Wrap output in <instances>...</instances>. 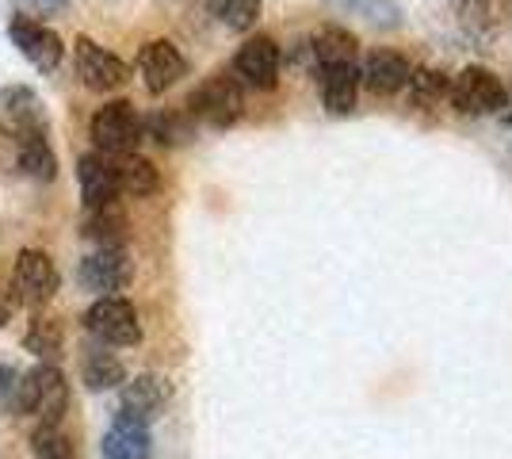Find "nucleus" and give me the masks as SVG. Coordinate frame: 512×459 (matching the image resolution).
Returning <instances> with one entry per match:
<instances>
[{
	"label": "nucleus",
	"mask_w": 512,
	"mask_h": 459,
	"mask_svg": "<svg viewBox=\"0 0 512 459\" xmlns=\"http://www.w3.org/2000/svg\"><path fill=\"white\" fill-rule=\"evenodd\" d=\"M69 406V383L58 364H39L27 375H20V394H16V410L35 417L39 425H58Z\"/></svg>",
	"instance_id": "obj_1"
},
{
	"label": "nucleus",
	"mask_w": 512,
	"mask_h": 459,
	"mask_svg": "<svg viewBox=\"0 0 512 459\" xmlns=\"http://www.w3.org/2000/svg\"><path fill=\"white\" fill-rule=\"evenodd\" d=\"M146 138V119L130 100H111L92 115V146L104 157H127L138 153V142Z\"/></svg>",
	"instance_id": "obj_2"
},
{
	"label": "nucleus",
	"mask_w": 512,
	"mask_h": 459,
	"mask_svg": "<svg viewBox=\"0 0 512 459\" xmlns=\"http://www.w3.org/2000/svg\"><path fill=\"white\" fill-rule=\"evenodd\" d=\"M188 115L192 119H203L207 127H234L237 119H241V111H245V88L237 81L234 73H211L203 85L195 88L192 96H188Z\"/></svg>",
	"instance_id": "obj_3"
},
{
	"label": "nucleus",
	"mask_w": 512,
	"mask_h": 459,
	"mask_svg": "<svg viewBox=\"0 0 512 459\" xmlns=\"http://www.w3.org/2000/svg\"><path fill=\"white\" fill-rule=\"evenodd\" d=\"M451 104L463 115H501L509 104V88L493 69L463 66L451 77Z\"/></svg>",
	"instance_id": "obj_4"
},
{
	"label": "nucleus",
	"mask_w": 512,
	"mask_h": 459,
	"mask_svg": "<svg viewBox=\"0 0 512 459\" xmlns=\"http://www.w3.org/2000/svg\"><path fill=\"white\" fill-rule=\"evenodd\" d=\"M85 329L100 341V345H115V349H130L142 341V322L138 310L123 295H104L85 310Z\"/></svg>",
	"instance_id": "obj_5"
},
{
	"label": "nucleus",
	"mask_w": 512,
	"mask_h": 459,
	"mask_svg": "<svg viewBox=\"0 0 512 459\" xmlns=\"http://www.w3.org/2000/svg\"><path fill=\"white\" fill-rule=\"evenodd\" d=\"M279 66H283V54H279L276 39L272 35H249L245 43L237 46L230 73H234L241 85L268 92V88L279 85Z\"/></svg>",
	"instance_id": "obj_6"
},
{
	"label": "nucleus",
	"mask_w": 512,
	"mask_h": 459,
	"mask_svg": "<svg viewBox=\"0 0 512 459\" xmlns=\"http://www.w3.org/2000/svg\"><path fill=\"white\" fill-rule=\"evenodd\" d=\"M73 66H77V77H81L92 92H115V88H123L130 81L127 62H123L119 54H111L107 46L92 43L88 35H81L77 46H73Z\"/></svg>",
	"instance_id": "obj_7"
},
{
	"label": "nucleus",
	"mask_w": 512,
	"mask_h": 459,
	"mask_svg": "<svg viewBox=\"0 0 512 459\" xmlns=\"http://www.w3.org/2000/svg\"><path fill=\"white\" fill-rule=\"evenodd\" d=\"M0 131L8 138H31V134H46V104L35 88L8 85L0 88Z\"/></svg>",
	"instance_id": "obj_8"
},
{
	"label": "nucleus",
	"mask_w": 512,
	"mask_h": 459,
	"mask_svg": "<svg viewBox=\"0 0 512 459\" xmlns=\"http://www.w3.org/2000/svg\"><path fill=\"white\" fill-rule=\"evenodd\" d=\"M12 287L20 295V303H27L31 310L46 306L58 295V268L50 261V253L43 249H23L12 268Z\"/></svg>",
	"instance_id": "obj_9"
},
{
	"label": "nucleus",
	"mask_w": 512,
	"mask_h": 459,
	"mask_svg": "<svg viewBox=\"0 0 512 459\" xmlns=\"http://www.w3.org/2000/svg\"><path fill=\"white\" fill-rule=\"evenodd\" d=\"M130 276H134V264H130L127 249H92L81 268H77V280L85 291L92 295H115V291H123L130 284Z\"/></svg>",
	"instance_id": "obj_10"
},
{
	"label": "nucleus",
	"mask_w": 512,
	"mask_h": 459,
	"mask_svg": "<svg viewBox=\"0 0 512 459\" xmlns=\"http://www.w3.org/2000/svg\"><path fill=\"white\" fill-rule=\"evenodd\" d=\"M8 39H12V46H16L35 69L50 73V69L62 66V54H65L62 35L50 31L46 23L31 20V16H20V20H12V27H8Z\"/></svg>",
	"instance_id": "obj_11"
},
{
	"label": "nucleus",
	"mask_w": 512,
	"mask_h": 459,
	"mask_svg": "<svg viewBox=\"0 0 512 459\" xmlns=\"http://www.w3.org/2000/svg\"><path fill=\"white\" fill-rule=\"evenodd\" d=\"M138 73H142V81L153 96H161L188 73V58L180 54V46L172 39H150L138 50Z\"/></svg>",
	"instance_id": "obj_12"
},
{
	"label": "nucleus",
	"mask_w": 512,
	"mask_h": 459,
	"mask_svg": "<svg viewBox=\"0 0 512 459\" xmlns=\"http://www.w3.org/2000/svg\"><path fill=\"white\" fill-rule=\"evenodd\" d=\"M169 398H172V391L161 375H138V379L123 383V394H119V414L115 417H127V421H138V425H146V429H150V421H157V417L165 414Z\"/></svg>",
	"instance_id": "obj_13"
},
{
	"label": "nucleus",
	"mask_w": 512,
	"mask_h": 459,
	"mask_svg": "<svg viewBox=\"0 0 512 459\" xmlns=\"http://www.w3.org/2000/svg\"><path fill=\"white\" fill-rule=\"evenodd\" d=\"M360 81L371 88V92H379V96H394V92L409 88V81H413V66H409L406 54L379 46V50H371V54L363 58Z\"/></svg>",
	"instance_id": "obj_14"
},
{
	"label": "nucleus",
	"mask_w": 512,
	"mask_h": 459,
	"mask_svg": "<svg viewBox=\"0 0 512 459\" xmlns=\"http://www.w3.org/2000/svg\"><path fill=\"white\" fill-rule=\"evenodd\" d=\"M127 211L123 203H100V207H85V219H81V234L88 241H96V249H123L127 245Z\"/></svg>",
	"instance_id": "obj_15"
},
{
	"label": "nucleus",
	"mask_w": 512,
	"mask_h": 459,
	"mask_svg": "<svg viewBox=\"0 0 512 459\" xmlns=\"http://www.w3.org/2000/svg\"><path fill=\"white\" fill-rule=\"evenodd\" d=\"M77 180H81L85 207H100V203H115V199H119L115 157H104V153H85V157L77 161Z\"/></svg>",
	"instance_id": "obj_16"
},
{
	"label": "nucleus",
	"mask_w": 512,
	"mask_h": 459,
	"mask_svg": "<svg viewBox=\"0 0 512 459\" xmlns=\"http://www.w3.org/2000/svg\"><path fill=\"white\" fill-rule=\"evenodd\" d=\"M321 81V104L333 115H348L356 108V92H360V66L356 62H341V66L318 69Z\"/></svg>",
	"instance_id": "obj_17"
},
{
	"label": "nucleus",
	"mask_w": 512,
	"mask_h": 459,
	"mask_svg": "<svg viewBox=\"0 0 512 459\" xmlns=\"http://www.w3.org/2000/svg\"><path fill=\"white\" fill-rule=\"evenodd\" d=\"M100 452L104 459H150V429L138 421H127V417H115L100 440Z\"/></svg>",
	"instance_id": "obj_18"
},
{
	"label": "nucleus",
	"mask_w": 512,
	"mask_h": 459,
	"mask_svg": "<svg viewBox=\"0 0 512 459\" xmlns=\"http://www.w3.org/2000/svg\"><path fill=\"white\" fill-rule=\"evenodd\" d=\"M81 379H85L88 391H111V387H123L127 383V368L115 352H107V345H88L81 352Z\"/></svg>",
	"instance_id": "obj_19"
},
{
	"label": "nucleus",
	"mask_w": 512,
	"mask_h": 459,
	"mask_svg": "<svg viewBox=\"0 0 512 459\" xmlns=\"http://www.w3.org/2000/svg\"><path fill=\"white\" fill-rule=\"evenodd\" d=\"M356 35L344 31V27H321L310 35V58L314 66H341V62H356Z\"/></svg>",
	"instance_id": "obj_20"
},
{
	"label": "nucleus",
	"mask_w": 512,
	"mask_h": 459,
	"mask_svg": "<svg viewBox=\"0 0 512 459\" xmlns=\"http://www.w3.org/2000/svg\"><path fill=\"white\" fill-rule=\"evenodd\" d=\"M115 180H119V196H153L161 188V176L153 169V161H146L142 153H127L115 157Z\"/></svg>",
	"instance_id": "obj_21"
},
{
	"label": "nucleus",
	"mask_w": 512,
	"mask_h": 459,
	"mask_svg": "<svg viewBox=\"0 0 512 459\" xmlns=\"http://www.w3.org/2000/svg\"><path fill=\"white\" fill-rule=\"evenodd\" d=\"M146 134H150L153 142H161V146H184V142H192L195 134L192 115L176 108L153 111L150 119H146Z\"/></svg>",
	"instance_id": "obj_22"
},
{
	"label": "nucleus",
	"mask_w": 512,
	"mask_h": 459,
	"mask_svg": "<svg viewBox=\"0 0 512 459\" xmlns=\"http://www.w3.org/2000/svg\"><path fill=\"white\" fill-rule=\"evenodd\" d=\"M16 161H20L23 173L35 176V180H43V184L58 176V157H54V150H50L46 134H31V138H20Z\"/></svg>",
	"instance_id": "obj_23"
},
{
	"label": "nucleus",
	"mask_w": 512,
	"mask_h": 459,
	"mask_svg": "<svg viewBox=\"0 0 512 459\" xmlns=\"http://www.w3.org/2000/svg\"><path fill=\"white\" fill-rule=\"evenodd\" d=\"M214 12V20L222 23V27H230V31H249L256 27L260 20V8H264V0H207Z\"/></svg>",
	"instance_id": "obj_24"
},
{
	"label": "nucleus",
	"mask_w": 512,
	"mask_h": 459,
	"mask_svg": "<svg viewBox=\"0 0 512 459\" xmlns=\"http://www.w3.org/2000/svg\"><path fill=\"white\" fill-rule=\"evenodd\" d=\"M62 341L65 333L58 326V318H35L31 329H27V337H23V345L35 356H43V364H54V356L62 352Z\"/></svg>",
	"instance_id": "obj_25"
},
{
	"label": "nucleus",
	"mask_w": 512,
	"mask_h": 459,
	"mask_svg": "<svg viewBox=\"0 0 512 459\" xmlns=\"http://www.w3.org/2000/svg\"><path fill=\"white\" fill-rule=\"evenodd\" d=\"M409 96H413V104H417V108H436L444 96H451L448 73H436V69H413Z\"/></svg>",
	"instance_id": "obj_26"
},
{
	"label": "nucleus",
	"mask_w": 512,
	"mask_h": 459,
	"mask_svg": "<svg viewBox=\"0 0 512 459\" xmlns=\"http://www.w3.org/2000/svg\"><path fill=\"white\" fill-rule=\"evenodd\" d=\"M31 452L35 459H77V448L62 433V425H39L31 433Z\"/></svg>",
	"instance_id": "obj_27"
},
{
	"label": "nucleus",
	"mask_w": 512,
	"mask_h": 459,
	"mask_svg": "<svg viewBox=\"0 0 512 459\" xmlns=\"http://www.w3.org/2000/svg\"><path fill=\"white\" fill-rule=\"evenodd\" d=\"M16 394H20V372L12 364H0V406L16 410Z\"/></svg>",
	"instance_id": "obj_28"
},
{
	"label": "nucleus",
	"mask_w": 512,
	"mask_h": 459,
	"mask_svg": "<svg viewBox=\"0 0 512 459\" xmlns=\"http://www.w3.org/2000/svg\"><path fill=\"white\" fill-rule=\"evenodd\" d=\"M23 12H31V20L35 16H54V12H65L69 8V0H16Z\"/></svg>",
	"instance_id": "obj_29"
},
{
	"label": "nucleus",
	"mask_w": 512,
	"mask_h": 459,
	"mask_svg": "<svg viewBox=\"0 0 512 459\" xmlns=\"http://www.w3.org/2000/svg\"><path fill=\"white\" fill-rule=\"evenodd\" d=\"M8 322H12V303H8L4 295H0V329L8 326Z\"/></svg>",
	"instance_id": "obj_30"
},
{
	"label": "nucleus",
	"mask_w": 512,
	"mask_h": 459,
	"mask_svg": "<svg viewBox=\"0 0 512 459\" xmlns=\"http://www.w3.org/2000/svg\"><path fill=\"white\" fill-rule=\"evenodd\" d=\"M501 119H505V127H512V88H509V104L501 111Z\"/></svg>",
	"instance_id": "obj_31"
},
{
	"label": "nucleus",
	"mask_w": 512,
	"mask_h": 459,
	"mask_svg": "<svg viewBox=\"0 0 512 459\" xmlns=\"http://www.w3.org/2000/svg\"><path fill=\"white\" fill-rule=\"evenodd\" d=\"M341 4H356V0H341Z\"/></svg>",
	"instance_id": "obj_32"
}]
</instances>
